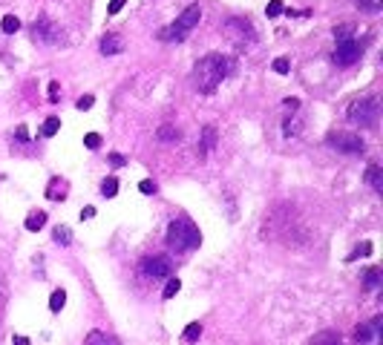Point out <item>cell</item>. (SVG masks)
<instances>
[{"instance_id":"cell-1","label":"cell","mask_w":383,"mask_h":345,"mask_svg":"<svg viewBox=\"0 0 383 345\" xmlns=\"http://www.w3.org/2000/svg\"><path fill=\"white\" fill-rule=\"evenodd\" d=\"M236 72V61L228 58V55H219V52H211V55H205L196 69H193V78H196V86H199L202 92H213L219 83L225 81L228 75Z\"/></svg>"},{"instance_id":"cell-2","label":"cell","mask_w":383,"mask_h":345,"mask_svg":"<svg viewBox=\"0 0 383 345\" xmlns=\"http://www.w3.org/2000/svg\"><path fill=\"white\" fill-rule=\"evenodd\" d=\"M167 245L173 247L176 253H187V250H196L202 245V233L199 228L190 222V219H173L170 225H167Z\"/></svg>"},{"instance_id":"cell-3","label":"cell","mask_w":383,"mask_h":345,"mask_svg":"<svg viewBox=\"0 0 383 345\" xmlns=\"http://www.w3.org/2000/svg\"><path fill=\"white\" fill-rule=\"evenodd\" d=\"M346 115H349L351 124H360V127H375V124H378V118H381V101H378V98L354 101Z\"/></svg>"},{"instance_id":"cell-4","label":"cell","mask_w":383,"mask_h":345,"mask_svg":"<svg viewBox=\"0 0 383 345\" xmlns=\"http://www.w3.org/2000/svg\"><path fill=\"white\" fill-rule=\"evenodd\" d=\"M354 343L357 345H383V316L381 313L375 319L360 322L354 328Z\"/></svg>"},{"instance_id":"cell-5","label":"cell","mask_w":383,"mask_h":345,"mask_svg":"<svg viewBox=\"0 0 383 345\" xmlns=\"http://www.w3.org/2000/svg\"><path fill=\"white\" fill-rule=\"evenodd\" d=\"M329 147H334L337 153H346V155H357V153L366 150V144H363L360 135L340 130V132H332V135H329Z\"/></svg>"},{"instance_id":"cell-6","label":"cell","mask_w":383,"mask_h":345,"mask_svg":"<svg viewBox=\"0 0 383 345\" xmlns=\"http://www.w3.org/2000/svg\"><path fill=\"white\" fill-rule=\"evenodd\" d=\"M141 273L150 279H170L173 273V259L170 256H147L141 262Z\"/></svg>"},{"instance_id":"cell-7","label":"cell","mask_w":383,"mask_h":345,"mask_svg":"<svg viewBox=\"0 0 383 345\" xmlns=\"http://www.w3.org/2000/svg\"><path fill=\"white\" fill-rule=\"evenodd\" d=\"M360 55H363V46H360V40L349 38V40H340V43H337V49H334L332 61H334L337 66H349V64H354Z\"/></svg>"},{"instance_id":"cell-8","label":"cell","mask_w":383,"mask_h":345,"mask_svg":"<svg viewBox=\"0 0 383 345\" xmlns=\"http://www.w3.org/2000/svg\"><path fill=\"white\" fill-rule=\"evenodd\" d=\"M32 38L41 40V43H55V40H61V29L52 23L49 17H41V20H35V26H32Z\"/></svg>"},{"instance_id":"cell-9","label":"cell","mask_w":383,"mask_h":345,"mask_svg":"<svg viewBox=\"0 0 383 345\" xmlns=\"http://www.w3.org/2000/svg\"><path fill=\"white\" fill-rule=\"evenodd\" d=\"M199 17H202V9H199V6H187L182 15H179V20H176L173 26H176L179 32H190V29L199 23Z\"/></svg>"},{"instance_id":"cell-10","label":"cell","mask_w":383,"mask_h":345,"mask_svg":"<svg viewBox=\"0 0 383 345\" xmlns=\"http://www.w3.org/2000/svg\"><path fill=\"white\" fill-rule=\"evenodd\" d=\"M84 345H121L116 334H107V331H89L84 337Z\"/></svg>"},{"instance_id":"cell-11","label":"cell","mask_w":383,"mask_h":345,"mask_svg":"<svg viewBox=\"0 0 383 345\" xmlns=\"http://www.w3.org/2000/svg\"><path fill=\"white\" fill-rule=\"evenodd\" d=\"M101 52H104V55H118V52H124V38H121V35H104Z\"/></svg>"},{"instance_id":"cell-12","label":"cell","mask_w":383,"mask_h":345,"mask_svg":"<svg viewBox=\"0 0 383 345\" xmlns=\"http://www.w3.org/2000/svg\"><path fill=\"white\" fill-rule=\"evenodd\" d=\"M216 147V127L211 124V127H205V132H202V144H199V158H205L208 155V150Z\"/></svg>"},{"instance_id":"cell-13","label":"cell","mask_w":383,"mask_h":345,"mask_svg":"<svg viewBox=\"0 0 383 345\" xmlns=\"http://www.w3.org/2000/svg\"><path fill=\"white\" fill-rule=\"evenodd\" d=\"M67 187H69V184L64 179H52L49 187H46V198H52V201H64V198H67V196H64V193H67Z\"/></svg>"},{"instance_id":"cell-14","label":"cell","mask_w":383,"mask_h":345,"mask_svg":"<svg viewBox=\"0 0 383 345\" xmlns=\"http://www.w3.org/2000/svg\"><path fill=\"white\" fill-rule=\"evenodd\" d=\"M381 285H383L381 268H369L366 273H363V288H366V291H378Z\"/></svg>"},{"instance_id":"cell-15","label":"cell","mask_w":383,"mask_h":345,"mask_svg":"<svg viewBox=\"0 0 383 345\" xmlns=\"http://www.w3.org/2000/svg\"><path fill=\"white\" fill-rule=\"evenodd\" d=\"M366 181L372 184V190H375V193H383V170H381L378 164H369Z\"/></svg>"},{"instance_id":"cell-16","label":"cell","mask_w":383,"mask_h":345,"mask_svg":"<svg viewBox=\"0 0 383 345\" xmlns=\"http://www.w3.org/2000/svg\"><path fill=\"white\" fill-rule=\"evenodd\" d=\"M159 141H179L182 138V130L179 127H173V124H165V127H159Z\"/></svg>"},{"instance_id":"cell-17","label":"cell","mask_w":383,"mask_h":345,"mask_svg":"<svg viewBox=\"0 0 383 345\" xmlns=\"http://www.w3.org/2000/svg\"><path fill=\"white\" fill-rule=\"evenodd\" d=\"M314 345H343V340H340L337 331H323L314 337Z\"/></svg>"},{"instance_id":"cell-18","label":"cell","mask_w":383,"mask_h":345,"mask_svg":"<svg viewBox=\"0 0 383 345\" xmlns=\"http://www.w3.org/2000/svg\"><path fill=\"white\" fill-rule=\"evenodd\" d=\"M67 305V294L58 288V291H52V296H49V311L52 313H61V308Z\"/></svg>"},{"instance_id":"cell-19","label":"cell","mask_w":383,"mask_h":345,"mask_svg":"<svg viewBox=\"0 0 383 345\" xmlns=\"http://www.w3.org/2000/svg\"><path fill=\"white\" fill-rule=\"evenodd\" d=\"M159 40H167V43H170V40H176V43H179V40H184V32H179V29L170 23V26H165V29L159 32Z\"/></svg>"},{"instance_id":"cell-20","label":"cell","mask_w":383,"mask_h":345,"mask_svg":"<svg viewBox=\"0 0 383 345\" xmlns=\"http://www.w3.org/2000/svg\"><path fill=\"white\" fill-rule=\"evenodd\" d=\"M101 193H104L107 198L116 196V193H118V179H116V176H107V179L101 181Z\"/></svg>"},{"instance_id":"cell-21","label":"cell","mask_w":383,"mask_h":345,"mask_svg":"<svg viewBox=\"0 0 383 345\" xmlns=\"http://www.w3.org/2000/svg\"><path fill=\"white\" fill-rule=\"evenodd\" d=\"M52 236H55V242H58V245H64V247H67V245H72V230H69V228H64V225H58Z\"/></svg>"},{"instance_id":"cell-22","label":"cell","mask_w":383,"mask_h":345,"mask_svg":"<svg viewBox=\"0 0 383 345\" xmlns=\"http://www.w3.org/2000/svg\"><path fill=\"white\" fill-rule=\"evenodd\" d=\"M199 337H202V325H199V322H190V325L184 328V334H182L184 343H199Z\"/></svg>"},{"instance_id":"cell-23","label":"cell","mask_w":383,"mask_h":345,"mask_svg":"<svg viewBox=\"0 0 383 345\" xmlns=\"http://www.w3.org/2000/svg\"><path fill=\"white\" fill-rule=\"evenodd\" d=\"M43 225H46V213L43 210H38V213H32L26 219V230H41Z\"/></svg>"},{"instance_id":"cell-24","label":"cell","mask_w":383,"mask_h":345,"mask_svg":"<svg viewBox=\"0 0 383 345\" xmlns=\"http://www.w3.org/2000/svg\"><path fill=\"white\" fill-rule=\"evenodd\" d=\"M0 29H3L6 35H15L17 29H20V20H17L15 15H6L3 20H0Z\"/></svg>"},{"instance_id":"cell-25","label":"cell","mask_w":383,"mask_h":345,"mask_svg":"<svg viewBox=\"0 0 383 345\" xmlns=\"http://www.w3.org/2000/svg\"><path fill=\"white\" fill-rule=\"evenodd\" d=\"M179 288H182V282L170 276V279H167V285H165V291H162V296H165V299H173V296L179 294Z\"/></svg>"},{"instance_id":"cell-26","label":"cell","mask_w":383,"mask_h":345,"mask_svg":"<svg viewBox=\"0 0 383 345\" xmlns=\"http://www.w3.org/2000/svg\"><path fill=\"white\" fill-rule=\"evenodd\" d=\"M58 127H61V118H55V115H52V118H46V121H43V135H46V138H49V135H55V132H58Z\"/></svg>"},{"instance_id":"cell-27","label":"cell","mask_w":383,"mask_h":345,"mask_svg":"<svg viewBox=\"0 0 383 345\" xmlns=\"http://www.w3.org/2000/svg\"><path fill=\"white\" fill-rule=\"evenodd\" d=\"M357 3H360V9H363V12H372V15L383 9V0H357Z\"/></svg>"},{"instance_id":"cell-28","label":"cell","mask_w":383,"mask_h":345,"mask_svg":"<svg viewBox=\"0 0 383 345\" xmlns=\"http://www.w3.org/2000/svg\"><path fill=\"white\" fill-rule=\"evenodd\" d=\"M351 32H354V29H351L349 23H346V26H334V40H337V43H340V40H349Z\"/></svg>"},{"instance_id":"cell-29","label":"cell","mask_w":383,"mask_h":345,"mask_svg":"<svg viewBox=\"0 0 383 345\" xmlns=\"http://www.w3.org/2000/svg\"><path fill=\"white\" fill-rule=\"evenodd\" d=\"M265 15L268 17H277V15H283V0H271L265 6Z\"/></svg>"},{"instance_id":"cell-30","label":"cell","mask_w":383,"mask_h":345,"mask_svg":"<svg viewBox=\"0 0 383 345\" xmlns=\"http://www.w3.org/2000/svg\"><path fill=\"white\" fill-rule=\"evenodd\" d=\"M84 144H86L89 150H98L101 147V135L98 132H86V135H84Z\"/></svg>"},{"instance_id":"cell-31","label":"cell","mask_w":383,"mask_h":345,"mask_svg":"<svg viewBox=\"0 0 383 345\" xmlns=\"http://www.w3.org/2000/svg\"><path fill=\"white\" fill-rule=\"evenodd\" d=\"M288 69H291V61H288V58H277V61H274V72H277V75H285Z\"/></svg>"},{"instance_id":"cell-32","label":"cell","mask_w":383,"mask_h":345,"mask_svg":"<svg viewBox=\"0 0 383 345\" xmlns=\"http://www.w3.org/2000/svg\"><path fill=\"white\" fill-rule=\"evenodd\" d=\"M357 256H372V242H363V245L357 247L354 253H351L349 259H357Z\"/></svg>"},{"instance_id":"cell-33","label":"cell","mask_w":383,"mask_h":345,"mask_svg":"<svg viewBox=\"0 0 383 345\" xmlns=\"http://www.w3.org/2000/svg\"><path fill=\"white\" fill-rule=\"evenodd\" d=\"M92 104H95V98H92V95H81V98H78V110H81V113H86V110H92Z\"/></svg>"},{"instance_id":"cell-34","label":"cell","mask_w":383,"mask_h":345,"mask_svg":"<svg viewBox=\"0 0 383 345\" xmlns=\"http://www.w3.org/2000/svg\"><path fill=\"white\" fill-rule=\"evenodd\" d=\"M138 190L150 196V193H156V181H153V179H144V181H138Z\"/></svg>"},{"instance_id":"cell-35","label":"cell","mask_w":383,"mask_h":345,"mask_svg":"<svg viewBox=\"0 0 383 345\" xmlns=\"http://www.w3.org/2000/svg\"><path fill=\"white\" fill-rule=\"evenodd\" d=\"M110 164H113V167H124V164H127V158H124L121 153H110Z\"/></svg>"},{"instance_id":"cell-36","label":"cell","mask_w":383,"mask_h":345,"mask_svg":"<svg viewBox=\"0 0 383 345\" xmlns=\"http://www.w3.org/2000/svg\"><path fill=\"white\" fill-rule=\"evenodd\" d=\"M124 3H127V0H110V6H107V12H110V15H118Z\"/></svg>"},{"instance_id":"cell-37","label":"cell","mask_w":383,"mask_h":345,"mask_svg":"<svg viewBox=\"0 0 383 345\" xmlns=\"http://www.w3.org/2000/svg\"><path fill=\"white\" fill-rule=\"evenodd\" d=\"M15 138H17V141H29V130H26V127H17Z\"/></svg>"},{"instance_id":"cell-38","label":"cell","mask_w":383,"mask_h":345,"mask_svg":"<svg viewBox=\"0 0 383 345\" xmlns=\"http://www.w3.org/2000/svg\"><path fill=\"white\" fill-rule=\"evenodd\" d=\"M58 92H61V86H58V81H52V83H49V98L58 101Z\"/></svg>"},{"instance_id":"cell-39","label":"cell","mask_w":383,"mask_h":345,"mask_svg":"<svg viewBox=\"0 0 383 345\" xmlns=\"http://www.w3.org/2000/svg\"><path fill=\"white\" fill-rule=\"evenodd\" d=\"M92 216H95V207H92V204H86V207L81 210V219H92Z\"/></svg>"},{"instance_id":"cell-40","label":"cell","mask_w":383,"mask_h":345,"mask_svg":"<svg viewBox=\"0 0 383 345\" xmlns=\"http://www.w3.org/2000/svg\"><path fill=\"white\" fill-rule=\"evenodd\" d=\"M285 107H288V110H291V113H294V110H297V107H300V101H297V98H288V101H285Z\"/></svg>"},{"instance_id":"cell-41","label":"cell","mask_w":383,"mask_h":345,"mask_svg":"<svg viewBox=\"0 0 383 345\" xmlns=\"http://www.w3.org/2000/svg\"><path fill=\"white\" fill-rule=\"evenodd\" d=\"M12 345H29V340H26V337H15V340H12Z\"/></svg>"}]
</instances>
